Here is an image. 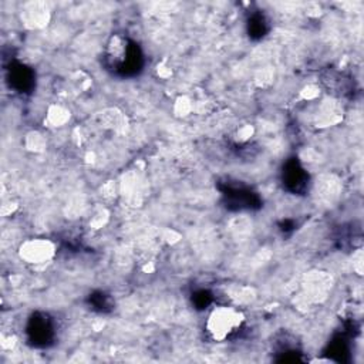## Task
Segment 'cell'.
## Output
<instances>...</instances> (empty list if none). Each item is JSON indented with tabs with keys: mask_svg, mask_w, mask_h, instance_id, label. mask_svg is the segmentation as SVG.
<instances>
[{
	"mask_svg": "<svg viewBox=\"0 0 364 364\" xmlns=\"http://www.w3.org/2000/svg\"><path fill=\"white\" fill-rule=\"evenodd\" d=\"M245 321V316L235 307L219 306L206 320V330L215 341H223L236 334Z\"/></svg>",
	"mask_w": 364,
	"mask_h": 364,
	"instance_id": "6da1fadb",
	"label": "cell"
},
{
	"mask_svg": "<svg viewBox=\"0 0 364 364\" xmlns=\"http://www.w3.org/2000/svg\"><path fill=\"white\" fill-rule=\"evenodd\" d=\"M114 68L128 70L136 65L138 57L136 50L128 46V43L119 37H114L108 46V57H107Z\"/></svg>",
	"mask_w": 364,
	"mask_h": 364,
	"instance_id": "7a4b0ae2",
	"label": "cell"
},
{
	"mask_svg": "<svg viewBox=\"0 0 364 364\" xmlns=\"http://www.w3.org/2000/svg\"><path fill=\"white\" fill-rule=\"evenodd\" d=\"M54 255V245L46 239H31L20 246V257L27 263H44Z\"/></svg>",
	"mask_w": 364,
	"mask_h": 364,
	"instance_id": "3957f363",
	"label": "cell"
}]
</instances>
